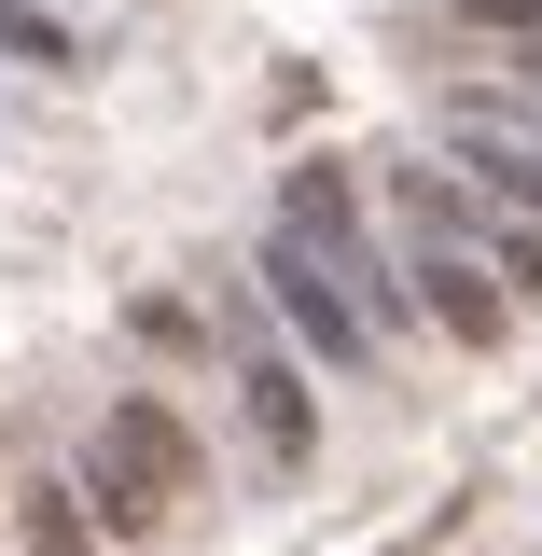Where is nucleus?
<instances>
[{
    "mask_svg": "<svg viewBox=\"0 0 542 556\" xmlns=\"http://www.w3.org/2000/svg\"><path fill=\"white\" fill-rule=\"evenodd\" d=\"M390 223H404V278L417 306L445 320L459 348H501V292H487V237L459 223V195L431 181V167H390Z\"/></svg>",
    "mask_w": 542,
    "mask_h": 556,
    "instance_id": "f257e3e1",
    "label": "nucleus"
},
{
    "mask_svg": "<svg viewBox=\"0 0 542 556\" xmlns=\"http://www.w3.org/2000/svg\"><path fill=\"white\" fill-rule=\"evenodd\" d=\"M181 501H196V431L167 404H112L98 445H84V515L98 529H167Z\"/></svg>",
    "mask_w": 542,
    "mask_h": 556,
    "instance_id": "f03ea898",
    "label": "nucleus"
},
{
    "mask_svg": "<svg viewBox=\"0 0 542 556\" xmlns=\"http://www.w3.org/2000/svg\"><path fill=\"white\" fill-rule=\"evenodd\" d=\"M292 237H306L335 278H362V306H390V265H376V237H362V195H348V167H292Z\"/></svg>",
    "mask_w": 542,
    "mask_h": 556,
    "instance_id": "7ed1b4c3",
    "label": "nucleus"
},
{
    "mask_svg": "<svg viewBox=\"0 0 542 556\" xmlns=\"http://www.w3.org/2000/svg\"><path fill=\"white\" fill-rule=\"evenodd\" d=\"M265 292L306 320V348H320V362H362V348H376V334H362V306L335 292V265H320L306 237H278V251H265Z\"/></svg>",
    "mask_w": 542,
    "mask_h": 556,
    "instance_id": "20e7f679",
    "label": "nucleus"
},
{
    "mask_svg": "<svg viewBox=\"0 0 542 556\" xmlns=\"http://www.w3.org/2000/svg\"><path fill=\"white\" fill-rule=\"evenodd\" d=\"M237 390H251V431H265V459H306V445H320V404H306V376H292L265 334H251V362H237Z\"/></svg>",
    "mask_w": 542,
    "mask_h": 556,
    "instance_id": "39448f33",
    "label": "nucleus"
},
{
    "mask_svg": "<svg viewBox=\"0 0 542 556\" xmlns=\"http://www.w3.org/2000/svg\"><path fill=\"white\" fill-rule=\"evenodd\" d=\"M14 529H28V556H98V529H84V486H14Z\"/></svg>",
    "mask_w": 542,
    "mask_h": 556,
    "instance_id": "423d86ee",
    "label": "nucleus"
},
{
    "mask_svg": "<svg viewBox=\"0 0 542 556\" xmlns=\"http://www.w3.org/2000/svg\"><path fill=\"white\" fill-rule=\"evenodd\" d=\"M0 42L42 56V70H70V28H56V14H28V0H0Z\"/></svg>",
    "mask_w": 542,
    "mask_h": 556,
    "instance_id": "0eeeda50",
    "label": "nucleus"
},
{
    "mask_svg": "<svg viewBox=\"0 0 542 556\" xmlns=\"http://www.w3.org/2000/svg\"><path fill=\"white\" fill-rule=\"evenodd\" d=\"M487 265L515 278V292H542V237H529V223H515V237H501V251H487Z\"/></svg>",
    "mask_w": 542,
    "mask_h": 556,
    "instance_id": "6e6552de",
    "label": "nucleus"
}]
</instances>
